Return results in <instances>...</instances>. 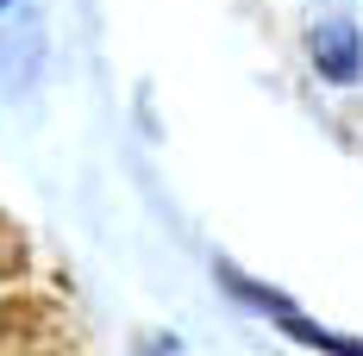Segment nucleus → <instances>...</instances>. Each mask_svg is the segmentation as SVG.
<instances>
[{
    "label": "nucleus",
    "instance_id": "1",
    "mask_svg": "<svg viewBox=\"0 0 363 356\" xmlns=\"http://www.w3.org/2000/svg\"><path fill=\"white\" fill-rule=\"evenodd\" d=\"M307 57H313V69H320V81H332V88H357L363 81V32L357 19H320L313 25V38H307Z\"/></svg>",
    "mask_w": 363,
    "mask_h": 356
},
{
    "label": "nucleus",
    "instance_id": "2",
    "mask_svg": "<svg viewBox=\"0 0 363 356\" xmlns=\"http://www.w3.org/2000/svg\"><path fill=\"white\" fill-rule=\"evenodd\" d=\"M213 275H219V287H225L232 300H245V306L263 313V319H289V313H301V306H294V294H276V287L251 282V275H245V269H232V263H219Z\"/></svg>",
    "mask_w": 363,
    "mask_h": 356
},
{
    "label": "nucleus",
    "instance_id": "3",
    "mask_svg": "<svg viewBox=\"0 0 363 356\" xmlns=\"http://www.w3.org/2000/svg\"><path fill=\"white\" fill-rule=\"evenodd\" d=\"M282 325V338H294V344H313V350H345V356H363V338H345V331H326V325L301 319V313H289Z\"/></svg>",
    "mask_w": 363,
    "mask_h": 356
},
{
    "label": "nucleus",
    "instance_id": "4",
    "mask_svg": "<svg viewBox=\"0 0 363 356\" xmlns=\"http://www.w3.org/2000/svg\"><path fill=\"white\" fill-rule=\"evenodd\" d=\"M0 6H13V0H0Z\"/></svg>",
    "mask_w": 363,
    "mask_h": 356
}]
</instances>
